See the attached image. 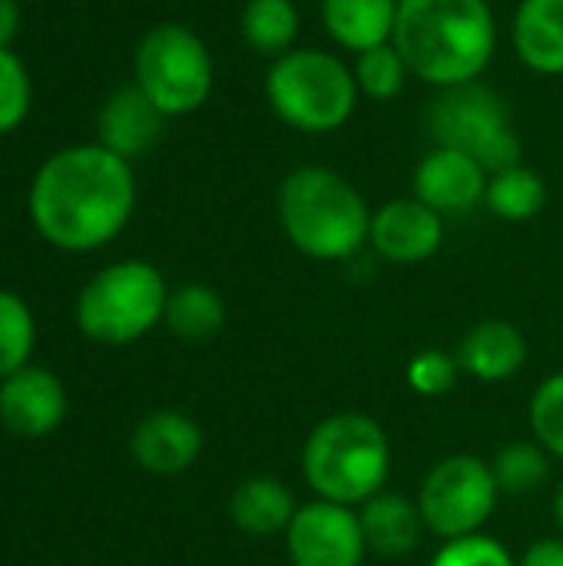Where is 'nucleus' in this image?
<instances>
[{
	"instance_id": "f257e3e1",
	"label": "nucleus",
	"mask_w": 563,
	"mask_h": 566,
	"mask_svg": "<svg viewBox=\"0 0 563 566\" xmlns=\"http://www.w3.org/2000/svg\"><path fill=\"white\" fill-rule=\"evenodd\" d=\"M33 229L63 252H93L113 242L136 209L129 159L100 143L56 149L30 182Z\"/></svg>"
},
{
	"instance_id": "f03ea898",
	"label": "nucleus",
	"mask_w": 563,
	"mask_h": 566,
	"mask_svg": "<svg viewBox=\"0 0 563 566\" xmlns=\"http://www.w3.org/2000/svg\"><path fill=\"white\" fill-rule=\"evenodd\" d=\"M392 43L411 76L448 90L484 76L498 53V17L488 0H398Z\"/></svg>"
},
{
	"instance_id": "7ed1b4c3",
	"label": "nucleus",
	"mask_w": 563,
	"mask_h": 566,
	"mask_svg": "<svg viewBox=\"0 0 563 566\" xmlns=\"http://www.w3.org/2000/svg\"><path fill=\"white\" fill-rule=\"evenodd\" d=\"M279 226L285 239L315 262H345L368 245L372 206L342 172L295 166L279 186Z\"/></svg>"
},
{
	"instance_id": "20e7f679",
	"label": "nucleus",
	"mask_w": 563,
	"mask_h": 566,
	"mask_svg": "<svg viewBox=\"0 0 563 566\" xmlns=\"http://www.w3.org/2000/svg\"><path fill=\"white\" fill-rule=\"evenodd\" d=\"M392 474V444L385 428L358 411L319 421L302 448V478L319 501L362 507L385 491Z\"/></svg>"
},
{
	"instance_id": "39448f33",
	"label": "nucleus",
	"mask_w": 563,
	"mask_h": 566,
	"mask_svg": "<svg viewBox=\"0 0 563 566\" xmlns=\"http://www.w3.org/2000/svg\"><path fill=\"white\" fill-rule=\"evenodd\" d=\"M265 99L289 129L325 136L355 116L362 93L348 60L332 50L295 46L269 63Z\"/></svg>"
},
{
	"instance_id": "423d86ee",
	"label": "nucleus",
	"mask_w": 563,
	"mask_h": 566,
	"mask_svg": "<svg viewBox=\"0 0 563 566\" xmlns=\"http://www.w3.org/2000/svg\"><path fill=\"white\" fill-rule=\"evenodd\" d=\"M169 285L143 259L113 262L96 272L76 298V325L100 345H129L149 335L166 315Z\"/></svg>"
},
{
	"instance_id": "0eeeda50",
	"label": "nucleus",
	"mask_w": 563,
	"mask_h": 566,
	"mask_svg": "<svg viewBox=\"0 0 563 566\" xmlns=\"http://www.w3.org/2000/svg\"><path fill=\"white\" fill-rule=\"evenodd\" d=\"M133 83L169 116H189L206 106L216 83L212 53L186 23H156L133 53Z\"/></svg>"
},
{
	"instance_id": "6e6552de",
	"label": "nucleus",
	"mask_w": 563,
	"mask_h": 566,
	"mask_svg": "<svg viewBox=\"0 0 563 566\" xmlns=\"http://www.w3.org/2000/svg\"><path fill=\"white\" fill-rule=\"evenodd\" d=\"M435 146L475 156L488 176L521 163V139L511 123L508 99L484 80L438 90L425 116Z\"/></svg>"
},
{
	"instance_id": "1a4fd4ad",
	"label": "nucleus",
	"mask_w": 563,
	"mask_h": 566,
	"mask_svg": "<svg viewBox=\"0 0 563 566\" xmlns=\"http://www.w3.org/2000/svg\"><path fill=\"white\" fill-rule=\"evenodd\" d=\"M415 501L428 534L441 541H461L484 534V524L498 511L501 488L488 461L478 454H451L425 474Z\"/></svg>"
},
{
	"instance_id": "9d476101",
	"label": "nucleus",
	"mask_w": 563,
	"mask_h": 566,
	"mask_svg": "<svg viewBox=\"0 0 563 566\" xmlns=\"http://www.w3.org/2000/svg\"><path fill=\"white\" fill-rule=\"evenodd\" d=\"M282 537L292 566H362L368 554L358 511L319 497L299 504Z\"/></svg>"
},
{
	"instance_id": "9b49d317",
	"label": "nucleus",
	"mask_w": 563,
	"mask_h": 566,
	"mask_svg": "<svg viewBox=\"0 0 563 566\" xmlns=\"http://www.w3.org/2000/svg\"><path fill=\"white\" fill-rule=\"evenodd\" d=\"M445 242V216L415 196L388 199L372 212L368 245L392 265H418L438 255Z\"/></svg>"
},
{
	"instance_id": "f8f14e48",
	"label": "nucleus",
	"mask_w": 563,
	"mask_h": 566,
	"mask_svg": "<svg viewBox=\"0 0 563 566\" xmlns=\"http://www.w3.org/2000/svg\"><path fill=\"white\" fill-rule=\"evenodd\" d=\"M484 192L488 169L461 149L431 146L411 172V196L438 216H465L484 202Z\"/></svg>"
},
{
	"instance_id": "ddd939ff",
	"label": "nucleus",
	"mask_w": 563,
	"mask_h": 566,
	"mask_svg": "<svg viewBox=\"0 0 563 566\" xmlns=\"http://www.w3.org/2000/svg\"><path fill=\"white\" fill-rule=\"evenodd\" d=\"M66 418V391L46 368H20L0 381V424L27 441L53 434Z\"/></svg>"
},
{
	"instance_id": "4468645a",
	"label": "nucleus",
	"mask_w": 563,
	"mask_h": 566,
	"mask_svg": "<svg viewBox=\"0 0 563 566\" xmlns=\"http://www.w3.org/2000/svg\"><path fill=\"white\" fill-rule=\"evenodd\" d=\"M129 451L133 461L149 474H183L202 454V428L189 415L163 408L136 424Z\"/></svg>"
},
{
	"instance_id": "2eb2a0df",
	"label": "nucleus",
	"mask_w": 563,
	"mask_h": 566,
	"mask_svg": "<svg viewBox=\"0 0 563 566\" xmlns=\"http://www.w3.org/2000/svg\"><path fill=\"white\" fill-rule=\"evenodd\" d=\"M163 123L166 116L149 103V96L136 83L119 86L106 96L96 116V143L123 159H136L156 146V139L163 136Z\"/></svg>"
},
{
	"instance_id": "dca6fc26",
	"label": "nucleus",
	"mask_w": 563,
	"mask_h": 566,
	"mask_svg": "<svg viewBox=\"0 0 563 566\" xmlns=\"http://www.w3.org/2000/svg\"><path fill=\"white\" fill-rule=\"evenodd\" d=\"M461 375L484 381V385H498L514 378L524 361H528V338L514 322L504 318H484L478 325H471L455 352Z\"/></svg>"
},
{
	"instance_id": "f3484780",
	"label": "nucleus",
	"mask_w": 563,
	"mask_h": 566,
	"mask_svg": "<svg viewBox=\"0 0 563 566\" xmlns=\"http://www.w3.org/2000/svg\"><path fill=\"white\" fill-rule=\"evenodd\" d=\"M518 60L538 76H563V0H521L511 20Z\"/></svg>"
},
{
	"instance_id": "a211bd4d",
	"label": "nucleus",
	"mask_w": 563,
	"mask_h": 566,
	"mask_svg": "<svg viewBox=\"0 0 563 566\" xmlns=\"http://www.w3.org/2000/svg\"><path fill=\"white\" fill-rule=\"evenodd\" d=\"M358 521L365 531L368 554H378L388 560L415 554L421 537L428 534L425 517L418 511V501L392 494V491H382L372 501H365L358 507Z\"/></svg>"
},
{
	"instance_id": "6ab92c4d",
	"label": "nucleus",
	"mask_w": 563,
	"mask_h": 566,
	"mask_svg": "<svg viewBox=\"0 0 563 566\" xmlns=\"http://www.w3.org/2000/svg\"><path fill=\"white\" fill-rule=\"evenodd\" d=\"M319 10L329 40L352 56L395 36L398 0H322Z\"/></svg>"
},
{
	"instance_id": "aec40b11",
	"label": "nucleus",
	"mask_w": 563,
	"mask_h": 566,
	"mask_svg": "<svg viewBox=\"0 0 563 566\" xmlns=\"http://www.w3.org/2000/svg\"><path fill=\"white\" fill-rule=\"evenodd\" d=\"M295 511H299V504H295L289 484L279 478H269V474H256V478L239 481L232 497H229V517L249 537L285 534Z\"/></svg>"
},
{
	"instance_id": "412c9836",
	"label": "nucleus",
	"mask_w": 563,
	"mask_h": 566,
	"mask_svg": "<svg viewBox=\"0 0 563 566\" xmlns=\"http://www.w3.org/2000/svg\"><path fill=\"white\" fill-rule=\"evenodd\" d=\"M302 17L295 0H246L239 17V33L256 56L279 60L295 50Z\"/></svg>"
},
{
	"instance_id": "4be33fe9",
	"label": "nucleus",
	"mask_w": 563,
	"mask_h": 566,
	"mask_svg": "<svg viewBox=\"0 0 563 566\" xmlns=\"http://www.w3.org/2000/svg\"><path fill=\"white\" fill-rule=\"evenodd\" d=\"M163 322L183 342H209L226 325V302L216 289L202 282H186L179 289H169Z\"/></svg>"
},
{
	"instance_id": "5701e85b",
	"label": "nucleus",
	"mask_w": 563,
	"mask_h": 566,
	"mask_svg": "<svg viewBox=\"0 0 563 566\" xmlns=\"http://www.w3.org/2000/svg\"><path fill=\"white\" fill-rule=\"evenodd\" d=\"M484 206L504 222H528L548 206V182L538 169L518 163L488 176Z\"/></svg>"
},
{
	"instance_id": "b1692460",
	"label": "nucleus",
	"mask_w": 563,
	"mask_h": 566,
	"mask_svg": "<svg viewBox=\"0 0 563 566\" xmlns=\"http://www.w3.org/2000/svg\"><path fill=\"white\" fill-rule=\"evenodd\" d=\"M551 461L554 458L548 454L544 444H538V441H511L494 454L491 471H494V481H498L501 494L528 497V494L541 491L551 481Z\"/></svg>"
},
{
	"instance_id": "393cba45",
	"label": "nucleus",
	"mask_w": 563,
	"mask_h": 566,
	"mask_svg": "<svg viewBox=\"0 0 563 566\" xmlns=\"http://www.w3.org/2000/svg\"><path fill=\"white\" fill-rule=\"evenodd\" d=\"M352 73H355L358 93L372 103H392L395 96H402V90L411 76L402 53L395 50V43H382L365 53H355Z\"/></svg>"
},
{
	"instance_id": "a878e982",
	"label": "nucleus",
	"mask_w": 563,
	"mask_h": 566,
	"mask_svg": "<svg viewBox=\"0 0 563 566\" xmlns=\"http://www.w3.org/2000/svg\"><path fill=\"white\" fill-rule=\"evenodd\" d=\"M33 342H37L33 312L27 308V302L20 295L0 289V381L20 368H27Z\"/></svg>"
},
{
	"instance_id": "bb28decb",
	"label": "nucleus",
	"mask_w": 563,
	"mask_h": 566,
	"mask_svg": "<svg viewBox=\"0 0 563 566\" xmlns=\"http://www.w3.org/2000/svg\"><path fill=\"white\" fill-rule=\"evenodd\" d=\"M528 421L534 431V441L548 448L551 458L563 461V371L548 375L538 391L531 395Z\"/></svg>"
},
{
	"instance_id": "cd10ccee",
	"label": "nucleus",
	"mask_w": 563,
	"mask_h": 566,
	"mask_svg": "<svg viewBox=\"0 0 563 566\" xmlns=\"http://www.w3.org/2000/svg\"><path fill=\"white\" fill-rule=\"evenodd\" d=\"M458 378H461V365L455 352L445 348H425L405 365V381L421 398H445L448 391H455Z\"/></svg>"
},
{
	"instance_id": "c85d7f7f",
	"label": "nucleus",
	"mask_w": 563,
	"mask_h": 566,
	"mask_svg": "<svg viewBox=\"0 0 563 566\" xmlns=\"http://www.w3.org/2000/svg\"><path fill=\"white\" fill-rule=\"evenodd\" d=\"M30 73L13 50H0V136L13 133L30 113Z\"/></svg>"
},
{
	"instance_id": "c756f323",
	"label": "nucleus",
	"mask_w": 563,
	"mask_h": 566,
	"mask_svg": "<svg viewBox=\"0 0 563 566\" xmlns=\"http://www.w3.org/2000/svg\"><path fill=\"white\" fill-rule=\"evenodd\" d=\"M431 566H518V560L501 541L488 534H471L461 541H445Z\"/></svg>"
},
{
	"instance_id": "7c9ffc66",
	"label": "nucleus",
	"mask_w": 563,
	"mask_h": 566,
	"mask_svg": "<svg viewBox=\"0 0 563 566\" xmlns=\"http://www.w3.org/2000/svg\"><path fill=\"white\" fill-rule=\"evenodd\" d=\"M518 566H563V537H541V541H534L518 557Z\"/></svg>"
},
{
	"instance_id": "2f4dec72",
	"label": "nucleus",
	"mask_w": 563,
	"mask_h": 566,
	"mask_svg": "<svg viewBox=\"0 0 563 566\" xmlns=\"http://www.w3.org/2000/svg\"><path fill=\"white\" fill-rule=\"evenodd\" d=\"M17 33H20V0H0V50H10Z\"/></svg>"
},
{
	"instance_id": "473e14b6",
	"label": "nucleus",
	"mask_w": 563,
	"mask_h": 566,
	"mask_svg": "<svg viewBox=\"0 0 563 566\" xmlns=\"http://www.w3.org/2000/svg\"><path fill=\"white\" fill-rule=\"evenodd\" d=\"M554 521H557V527H561V537H563V481H561V488H557V497H554Z\"/></svg>"
}]
</instances>
